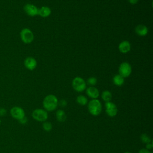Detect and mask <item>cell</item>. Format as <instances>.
<instances>
[{
    "label": "cell",
    "mask_w": 153,
    "mask_h": 153,
    "mask_svg": "<svg viewBox=\"0 0 153 153\" xmlns=\"http://www.w3.org/2000/svg\"><path fill=\"white\" fill-rule=\"evenodd\" d=\"M58 102V99L56 96L53 94H48L44 97L42 102V105L46 111L51 112L57 108Z\"/></svg>",
    "instance_id": "cell-1"
},
{
    "label": "cell",
    "mask_w": 153,
    "mask_h": 153,
    "mask_svg": "<svg viewBox=\"0 0 153 153\" xmlns=\"http://www.w3.org/2000/svg\"><path fill=\"white\" fill-rule=\"evenodd\" d=\"M101 102L97 99L91 100L88 103V110L93 116H98L102 112Z\"/></svg>",
    "instance_id": "cell-2"
},
{
    "label": "cell",
    "mask_w": 153,
    "mask_h": 153,
    "mask_svg": "<svg viewBox=\"0 0 153 153\" xmlns=\"http://www.w3.org/2000/svg\"><path fill=\"white\" fill-rule=\"evenodd\" d=\"M72 86L76 91L82 92L86 88V82L82 78L76 76L73 79Z\"/></svg>",
    "instance_id": "cell-3"
},
{
    "label": "cell",
    "mask_w": 153,
    "mask_h": 153,
    "mask_svg": "<svg viewBox=\"0 0 153 153\" xmlns=\"http://www.w3.org/2000/svg\"><path fill=\"white\" fill-rule=\"evenodd\" d=\"M32 116L37 121L44 122L48 118V113L45 109L38 108L32 112Z\"/></svg>",
    "instance_id": "cell-4"
},
{
    "label": "cell",
    "mask_w": 153,
    "mask_h": 153,
    "mask_svg": "<svg viewBox=\"0 0 153 153\" xmlns=\"http://www.w3.org/2000/svg\"><path fill=\"white\" fill-rule=\"evenodd\" d=\"M22 41L25 44L31 43L34 39L33 32L29 28H23L20 33Z\"/></svg>",
    "instance_id": "cell-5"
},
{
    "label": "cell",
    "mask_w": 153,
    "mask_h": 153,
    "mask_svg": "<svg viewBox=\"0 0 153 153\" xmlns=\"http://www.w3.org/2000/svg\"><path fill=\"white\" fill-rule=\"evenodd\" d=\"M119 74L124 78L129 76L131 73V66L128 62H123L118 68Z\"/></svg>",
    "instance_id": "cell-6"
},
{
    "label": "cell",
    "mask_w": 153,
    "mask_h": 153,
    "mask_svg": "<svg viewBox=\"0 0 153 153\" xmlns=\"http://www.w3.org/2000/svg\"><path fill=\"white\" fill-rule=\"evenodd\" d=\"M105 111L109 117H114L117 114L118 109L116 105L110 101L105 103Z\"/></svg>",
    "instance_id": "cell-7"
},
{
    "label": "cell",
    "mask_w": 153,
    "mask_h": 153,
    "mask_svg": "<svg viewBox=\"0 0 153 153\" xmlns=\"http://www.w3.org/2000/svg\"><path fill=\"white\" fill-rule=\"evenodd\" d=\"M10 114L11 116L17 120H20L25 116L24 110L19 106H14L10 110Z\"/></svg>",
    "instance_id": "cell-8"
},
{
    "label": "cell",
    "mask_w": 153,
    "mask_h": 153,
    "mask_svg": "<svg viewBox=\"0 0 153 153\" xmlns=\"http://www.w3.org/2000/svg\"><path fill=\"white\" fill-rule=\"evenodd\" d=\"M25 13L29 16L33 17L38 15V8L36 6L32 4H26L23 7Z\"/></svg>",
    "instance_id": "cell-9"
},
{
    "label": "cell",
    "mask_w": 153,
    "mask_h": 153,
    "mask_svg": "<svg viewBox=\"0 0 153 153\" xmlns=\"http://www.w3.org/2000/svg\"><path fill=\"white\" fill-rule=\"evenodd\" d=\"M24 65L27 69L33 71L37 66V62L35 58L32 57H27L24 61Z\"/></svg>",
    "instance_id": "cell-10"
},
{
    "label": "cell",
    "mask_w": 153,
    "mask_h": 153,
    "mask_svg": "<svg viewBox=\"0 0 153 153\" xmlns=\"http://www.w3.org/2000/svg\"><path fill=\"white\" fill-rule=\"evenodd\" d=\"M87 95L92 99H97L99 96V91L94 86H90L86 89Z\"/></svg>",
    "instance_id": "cell-11"
},
{
    "label": "cell",
    "mask_w": 153,
    "mask_h": 153,
    "mask_svg": "<svg viewBox=\"0 0 153 153\" xmlns=\"http://www.w3.org/2000/svg\"><path fill=\"white\" fill-rule=\"evenodd\" d=\"M130 49L131 44L127 40L121 41L118 45V50L122 53H127L130 51Z\"/></svg>",
    "instance_id": "cell-12"
},
{
    "label": "cell",
    "mask_w": 153,
    "mask_h": 153,
    "mask_svg": "<svg viewBox=\"0 0 153 153\" xmlns=\"http://www.w3.org/2000/svg\"><path fill=\"white\" fill-rule=\"evenodd\" d=\"M135 32L137 35L140 36H145L148 32V27L143 25H139L135 28Z\"/></svg>",
    "instance_id": "cell-13"
},
{
    "label": "cell",
    "mask_w": 153,
    "mask_h": 153,
    "mask_svg": "<svg viewBox=\"0 0 153 153\" xmlns=\"http://www.w3.org/2000/svg\"><path fill=\"white\" fill-rule=\"evenodd\" d=\"M51 13V9L47 6H42L40 8H38V15L41 16L42 17H47Z\"/></svg>",
    "instance_id": "cell-14"
},
{
    "label": "cell",
    "mask_w": 153,
    "mask_h": 153,
    "mask_svg": "<svg viewBox=\"0 0 153 153\" xmlns=\"http://www.w3.org/2000/svg\"><path fill=\"white\" fill-rule=\"evenodd\" d=\"M113 83L117 86H121L124 83V78L120 74H117L112 78Z\"/></svg>",
    "instance_id": "cell-15"
},
{
    "label": "cell",
    "mask_w": 153,
    "mask_h": 153,
    "mask_svg": "<svg viewBox=\"0 0 153 153\" xmlns=\"http://www.w3.org/2000/svg\"><path fill=\"white\" fill-rule=\"evenodd\" d=\"M56 118L58 121L63 122L66 120V113L62 109H59L56 112Z\"/></svg>",
    "instance_id": "cell-16"
},
{
    "label": "cell",
    "mask_w": 153,
    "mask_h": 153,
    "mask_svg": "<svg viewBox=\"0 0 153 153\" xmlns=\"http://www.w3.org/2000/svg\"><path fill=\"white\" fill-rule=\"evenodd\" d=\"M102 99L103 101L105 102H110L112 99V94L108 90H104L101 94Z\"/></svg>",
    "instance_id": "cell-17"
},
{
    "label": "cell",
    "mask_w": 153,
    "mask_h": 153,
    "mask_svg": "<svg viewBox=\"0 0 153 153\" xmlns=\"http://www.w3.org/2000/svg\"><path fill=\"white\" fill-rule=\"evenodd\" d=\"M76 102L79 105L84 106L88 103V100L85 96L83 95H79L76 99Z\"/></svg>",
    "instance_id": "cell-18"
},
{
    "label": "cell",
    "mask_w": 153,
    "mask_h": 153,
    "mask_svg": "<svg viewBox=\"0 0 153 153\" xmlns=\"http://www.w3.org/2000/svg\"><path fill=\"white\" fill-rule=\"evenodd\" d=\"M140 139L141 140V142L143 143H148L152 142V139L149 136H148L147 134L146 133H143L140 135Z\"/></svg>",
    "instance_id": "cell-19"
},
{
    "label": "cell",
    "mask_w": 153,
    "mask_h": 153,
    "mask_svg": "<svg viewBox=\"0 0 153 153\" xmlns=\"http://www.w3.org/2000/svg\"><path fill=\"white\" fill-rule=\"evenodd\" d=\"M52 124L49 121H44L42 124V128L46 131H50L52 130Z\"/></svg>",
    "instance_id": "cell-20"
},
{
    "label": "cell",
    "mask_w": 153,
    "mask_h": 153,
    "mask_svg": "<svg viewBox=\"0 0 153 153\" xmlns=\"http://www.w3.org/2000/svg\"><path fill=\"white\" fill-rule=\"evenodd\" d=\"M97 82V78L94 77V76H91L88 78L87 79V83L88 84H89L91 86H94L95 85Z\"/></svg>",
    "instance_id": "cell-21"
},
{
    "label": "cell",
    "mask_w": 153,
    "mask_h": 153,
    "mask_svg": "<svg viewBox=\"0 0 153 153\" xmlns=\"http://www.w3.org/2000/svg\"><path fill=\"white\" fill-rule=\"evenodd\" d=\"M58 105H59L61 107L64 108L67 105V102L65 99H62L58 102Z\"/></svg>",
    "instance_id": "cell-22"
},
{
    "label": "cell",
    "mask_w": 153,
    "mask_h": 153,
    "mask_svg": "<svg viewBox=\"0 0 153 153\" xmlns=\"http://www.w3.org/2000/svg\"><path fill=\"white\" fill-rule=\"evenodd\" d=\"M19 121L20 122V123H21L22 124H26L27 122V118L25 116L19 120Z\"/></svg>",
    "instance_id": "cell-23"
},
{
    "label": "cell",
    "mask_w": 153,
    "mask_h": 153,
    "mask_svg": "<svg viewBox=\"0 0 153 153\" xmlns=\"http://www.w3.org/2000/svg\"><path fill=\"white\" fill-rule=\"evenodd\" d=\"M138 153H152L149 151V150L146 149V148H142L139 151Z\"/></svg>",
    "instance_id": "cell-24"
},
{
    "label": "cell",
    "mask_w": 153,
    "mask_h": 153,
    "mask_svg": "<svg viewBox=\"0 0 153 153\" xmlns=\"http://www.w3.org/2000/svg\"><path fill=\"white\" fill-rule=\"evenodd\" d=\"M7 111H6V109L3 108H0V115L1 116H4L5 115Z\"/></svg>",
    "instance_id": "cell-25"
},
{
    "label": "cell",
    "mask_w": 153,
    "mask_h": 153,
    "mask_svg": "<svg viewBox=\"0 0 153 153\" xmlns=\"http://www.w3.org/2000/svg\"><path fill=\"white\" fill-rule=\"evenodd\" d=\"M152 148V142H151L150 143H146V149H147L148 150H150Z\"/></svg>",
    "instance_id": "cell-26"
},
{
    "label": "cell",
    "mask_w": 153,
    "mask_h": 153,
    "mask_svg": "<svg viewBox=\"0 0 153 153\" xmlns=\"http://www.w3.org/2000/svg\"><path fill=\"white\" fill-rule=\"evenodd\" d=\"M128 2L131 4H136L139 0H128Z\"/></svg>",
    "instance_id": "cell-27"
},
{
    "label": "cell",
    "mask_w": 153,
    "mask_h": 153,
    "mask_svg": "<svg viewBox=\"0 0 153 153\" xmlns=\"http://www.w3.org/2000/svg\"><path fill=\"white\" fill-rule=\"evenodd\" d=\"M124 153H131V152H125Z\"/></svg>",
    "instance_id": "cell-28"
},
{
    "label": "cell",
    "mask_w": 153,
    "mask_h": 153,
    "mask_svg": "<svg viewBox=\"0 0 153 153\" xmlns=\"http://www.w3.org/2000/svg\"><path fill=\"white\" fill-rule=\"evenodd\" d=\"M0 123H1V120H0Z\"/></svg>",
    "instance_id": "cell-29"
}]
</instances>
